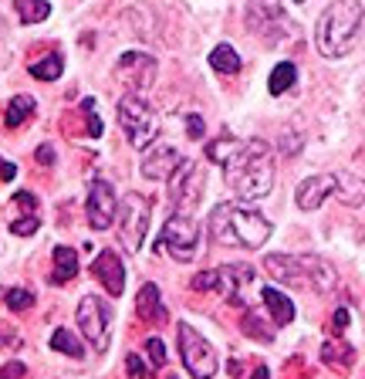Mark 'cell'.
<instances>
[{
  "mask_svg": "<svg viewBox=\"0 0 365 379\" xmlns=\"http://www.w3.org/2000/svg\"><path fill=\"white\" fill-rule=\"evenodd\" d=\"M223 180L227 187L244 200H264L274 190V152L264 139H240V146L233 149V156L223 163Z\"/></svg>",
  "mask_w": 365,
  "mask_h": 379,
  "instance_id": "6da1fadb",
  "label": "cell"
},
{
  "mask_svg": "<svg viewBox=\"0 0 365 379\" xmlns=\"http://www.w3.org/2000/svg\"><path fill=\"white\" fill-rule=\"evenodd\" d=\"M210 237L216 244L257 251V247L268 244L270 220L247 204H220L210 213Z\"/></svg>",
  "mask_w": 365,
  "mask_h": 379,
  "instance_id": "7a4b0ae2",
  "label": "cell"
},
{
  "mask_svg": "<svg viewBox=\"0 0 365 379\" xmlns=\"http://www.w3.org/2000/svg\"><path fill=\"white\" fill-rule=\"evenodd\" d=\"M359 27H362V0H331L325 14L318 18L315 44L325 58H345L359 41Z\"/></svg>",
  "mask_w": 365,
  "mask_h": 379,
  "instance_id": "3957f363",
  "label": "cell"
},
{
  "mask_svg": "<svg viewBox=\"0 0 365 379\" xmlns=\"http://www.w3.org/2000/svg\"><path fill=\"white\" fill-rule=\"evenodd\" d=\"M264 271L274 281L291 284V288H311V291H328L335 284V267L325 258L315 254H268Z\"/></svg>",
  "mask_w": 365,
  "mask_h": 379,
  "instance_id": "277c9868",
  "label": "cell"
},
{
  "mask_svg": "<svg viewBox=\"0 0 365 379\" xmlns=\"http://www.w3.org/2000/svg\"><path fill=\"white\" fill-rule=\"evenodd\" d=\"M118 126L135 149H149L159 135V115L149 109V102L142 95L129 92L118 98Z\"/></svg>",
  "mask_w": 365,
  "mask_h": 379,
  "instance_id": "5b68a950",
  "label": "cell"
},
{
  "mask_svg": "<svg viewBox=\"0 0 365 379\" xmlns=\"http://www.w3.org/2000/svg\"><path fill=\"white\" fill-rule=\"evenodd\" d=\"M156 247L166 251L179 265H190L193 258L200 254V224L193 220V213H173L163 224V234H159Z\"/></svg>",
  "mask_w": 365,
  "mask_h": 379,
  "instance_id": "8992f818",
  "label": "cell"
},
{
  "mask_svg": "<svg viewBox=\"0 0 365 379\" xmlns=\"http://www.w3.org/2000/svg\"><path fill=\"white\" fill-rule=\"evenodd\" d=\"M179 356H183V366L190 369L193 379H213L216 376V352H213V345L190 322L179 325Z\"/></svg>",
  "mask_w": 365,
  "mask_h": 379,
  "instance_id": "52a82bcc",
  "label": "cell"
},
{
  "mask_svg": "<svg viewBox=\"0 0 365 379\" xmlns=\"http://www.w3.org/2000/svg\"><path fill=\"white\" fill-rule=\"evenodd\" d=\"M203 180H207V170L193 159H183L176 173L170 176V204L176 207V213H193L200 197H203Z\"/></svg>",
  "mask_w": 365,
  "mask_h": 379,
  "instance_id": "ba28073f",
  "label": "cell"
},
{
  "mask_svg": "<svg viewBox=\"0 0 365 379\" xmlns=\"http://www.w3.org/2000/svg\"><path fill=\"white\" fill-rule=\"evenodd\" d=\"M149 200L142 193H129L122 200V213H118V241L125 244V251H139L146 241V230H149Z\"/></svg>",
  "mask_w": 365,
  "mask_h": 379,
  "instance_id": "9c48e42d",
  "label": "cell"
},
{
  "mask_svg": "<svg viewBox=\"0 0 365 379\" xmlns=\"http://www.w3.org/2000/svg\"><path fill=\"white\" fill-rule=\"evenodd\" d=\"M78 325H81V335L92 342V349L95 352H105L109 349V319H112V312H109V305L95 298V295H85L81 302H78Z\"/></svg>",
  "mask_w": 365,
  "mask_h": 379,
  "instance_id": "30bf717a",
  "label": "cell"
},
{
  "mask_svg": "<svg viewBox=\"0 0 365 379\" xmlns=\"http://www.w3.org/2000/svg\"><path fill=\"white\" fill-rule=\"evenodd\" d=\"M85 213H88V224L95 230L112 227V220H116V213H118V204H116V187L109 180H92L88 200H85Z\"/></svg>",
  "mask_w": 365,
  "mask_h": 379,
  "instance_id": "8fae6325",
  "label": "cell"
},
{
  "mask_svg": "<svg viewBox=\"0 0 365 379\" xmlns=\"http://www.w3.org/2000/svg\"><path fill=\"white\" fill-rule=\"evenodd\" d=\"M116 78L122 85H129L135 95L146 92L156 81V58L146 51H125L116 65Z\"/></svg>",
  "mask_w": 365,
  "mask_h": 379,
  "instance_id": "7c38bea8",
  "label": "cell"
},
{
  "mask_svg": "<svg viewBox=\"0 0 365 379\" xmlns=\"http://www.w3.org/2000/svg\"><path fill=\"white\" fill-rule=\"evenodd\" d=\"M179 163H183V156H179L170 142H156V146H149L146 156H142V176H146V180H170Z\"/></svg>",
  "mask_w": 365,
  "mask_h": 379,
  "instance_id": "4fadbf2b",
  "label": "cell"
},
{
  "mask_svg": "<svg viewBox=\"0 0 365 379\" xmlns=\"http://www.w3.org/2000/svg\"><path fill=\"white\" fill-rule=\"evenodd\" d=\"M216 271V295H223L230 305H244L240 298V288H247L254 281V267L250 265H223V267H213Z\"/></svg>",
  "mask_w": 365,
  "mask_h": 379,
  "instance_id": "5bb4252c",
  "label": "cell"
},
{
  "mask_svg": "<svg viewBox=\"0 0 365 379\" xmlns=\"http://www.w3.org/2000/svg\"><path fill=\"white\" fill-rule=\"evenodd\" d=\"M92 274L98 278V284L118 298L122 291H125V267H122V258H118L116 251H102L95 261H92Z\"/></svg>",
  "mask_w": 365,
  "mask_h": 379,
  "instance_id": "9a60e30c",
  "label": "cell"
},
{
  "mask_svg": "<svg viewBox=\"0 0 365 379\" xmlns=\"http://www.w3.org/2000/svg\"><path fill=\"white\" fill-rule=\"evenodd\" d=\"M331 193H335V173H318V176H308V180L298 183L294 200H298L301 210H318Z\"/></svg>",
  "mask_w": 365,
  "mask_h": 379,
  "instance_id": "2e32d148",
  "label": "cell"
},
{
  "mask_svg": "<svg viewBox=\"0 0 365 379\" xmlns=\"http://www.w3.org/2000/svg\"><path fill=\"white\" fill-rule=\"evenodd\" d=\"M135 315L149 325H163L166 322V308H163V298H159V288L153 281L139 288V298H135Z\"/></svg>",
  "mask_w": 365,
  "mask_h": 379,
  "instance_id": "e0dca14e",
  "label": "cell"
},
{
  "mask_svg": "<svg viewBox=\"0 0 365 379\" xmlns=\"http://www.w3.org/2000/svg\"><path fill=\"white\" fill-rule=\"evenodd\" d=\"M335 197L345 204V207H362L365 204V180L355 173H335Z\"/></svg>",
  "mask_w": 365,
  "mask_h": 379,
  "instance_id": "ac0fdd59",
  "label": "cell"
},
{
  "mask_svg": "<svg viewBox=\"0 0 365 379\" xmlns=\"http://www.w3.org/2000/svg\"><path fill=\"white\" fill-rule=\"evenodd\" d=\"M261 298H264V308L270 312L274 325H281V328H284V325L294 322V302H291L284 291H277V288H270V284H268Z\"/></svg>",
  "mask_w": 365,
  "mask_h": 379,
  "instance_id": "d6986e66",
  "label": "cell"
},
{
  "mask_svg": "<svg viewBox=\"0 0 365 379\" xmlns=\"http://www.w3.org/2000/svg\"><path fill=\"white\" fill-rule=\"evenodd\" d=\"M75 274H78V251H75V247L58 244V247H55V274H51V281H55V284H68Z\"/></svg>",
  "mask_w": 365,
  "mask_h": 379,
  "instance_id": "ffe728a7",
  "label": "cell"
},
{
  "mask_svg": "<svg viewBox=\"0 0 365 379\" xmlns=\"http://www.w3.org/2000/svg\"><path fill=\"white\" fill-rule=\"evenodd\" d=\"M34 98L31 95H14L11 102H7V112H4V122H7V129H18V126H24L27 119H31V112H34Z\"/></svg>",
  "mask_w": 365,
  "mask_h": 379,
  "instance_id": "44dd1931",
  "label": "cell"
},
{
  "mask_svg": "<svg viewBox=\"0 0 365 379\" xmlns=\"http://www.w3.org/2000/svg\"><path fill=\"white\" fill-rule=\"evenodd\" d=\"M210 65H213V72H220V75H237V72L244 68L240 55L233 51L230 44H216L210 51Z\"/></svg>",
  "mask_w": 365,
  "mask_h": 379,
  "instance_id": "7402d4cb",
  "label": "cell"
},
{
  "mask_svg": "<svg viewBox=\"0 0 365 379\" xmlns=\"http://www.w3.org/2000/svg\"><path fill=\"white\" fill-rule=\"evenodd\" d=\"M51 349H55V352H64V356H75V359L85 356V345H81V339H78L71 328H55V335H51Z\"/></svg>",
  "mask_w": 365,
  "mask_h": 379,
  "instance_id": "603a6c76",
  "label": "cell"
},
{
  "mask_svg": "<svg viewBox=\"0 0 365 379\" xmlns=\"http://www.w3.org/2000/svg\"><path fill=\"white\" fill-rule=\"evenodd\" d=\"M298 81V68L291 65V61H281L274 72H270V81H268V92L270 95H284Z\"/></svg>",
  "mask_w": 365,
  "mask_h": 379,
  "instance_id": "cb8c5ba5",
  "label": "cell"
},
{
  "mask_svg": "<svg viewBox=\"0 0 365 379\" xmlns=\"http://www.w3.org/2000/svg\"><path fill=\"white\" fill-rule=\"evenodd\" d=\"M31 78H41V81H55V78H61V72H64V61H61V55H48L41 58V61H31Z\"/></svg>",
  "mask_w": 365,
  "mask_h": 379,
  "instance_id": "d4e9b609",
  "label": "cell"
},
{
  "mask_svg": "<svg viewBox=\"0 0 365 379\" xmlns=\"http://www.w3.org/2000/svg\"><path fill=\"white\" fill-rule=\"evenodd\" d=\"M14 4H18V14L24 24H41L51 14V4H44V0H14Z\"/></svg>",
  "mask_w": 365,
  "mask_h": 379,
  "instance_id": "484cf974",
  "label": "cell"
},
{
  "mask_svg": "<svg viewBox=\"0 0 365 379\" xmlns=\"http://www.w3.org/2000/svg\"><path fill=\"white\" fill-rule=\"evenodd\" d=\"M322 359L328 366H335V369H348L352 362H355V352L348 349V345H335V342H325V349H322Z\"/></svg>",
  "mask_w": 365,
  "mask_h": 379,
  "instance_id": "4316f807",
  "label": "cell"
},
{
  "mask_svg": "<svg viewBox=\"0 0 365 379\" xmlns=\"http://www.w3.org/2000/svg\"><path fill=\"white\" fill-rule=\"evenodd\" d=\"M4 298H7V308H11V312H24V308L34 305V295L24 291V288H11V291H4Z\"/></svg>",
  "mask_w": 365,
  "mask_h": 379,
  "instance_id": "83f0119b",
  "label": "cell"
},
{
  "mask_svg": "<svg viewBox=\"0 0 365 379\" xmlns=\"http://www.w3.org/2000/svg\"><path fill=\"white\" fill-rule=\"evenodd\" d=\"M244 332H247V335H254V339H261V342L274 339L268 328H264V322H261V315H257V312H247V315H244Z\"/></svg>",
  "mask_w": 365,
  "mask_h": 379,
  "instance_id": "f1b7e54d",
  "label": "cell"
},
{
  "mask_svg": "<svg viewBox=\"0 0 365 379\" xmlns=\"http://www.w3.org/2000/svg\"><path fill=\"white\" fill-rule=\"evenodd\" d=\"M81 112L88 119V139H98L102 135V119L95 112V98H81Z\"/></svg>",
  "mask_w": 365,
  "mask_h": 379,
  "instance_id": "f546056e",
  "label": "cell"
},
{
  "mask_svg": "<svg viewBox=\"0 0 365 379\" xmlns=\"http://www.w3.org/2000/svg\"><path fill=\"white\" fill-rule=\"evenodd\" d=\"M41 227L38 213H31V217H18V220H11V234H18V237H27V234H34Z\"/></svg>",
  "mask_w": 365,
  "mask_h": 379,
  "instance_id": "4dcf8cb0",
  "label": "cell"
},
{
  "mask_svg": "<svg viewBox=\"0 0 365 379\" xmlns=\"http://www.w3.org/2000/svg\"><path fill=\"white\" fill-rule=\"evenodd\" d=\"M146 352H149V359H153L156 366H166V345H163L159 335H153V339L146 342Z\"/></svg>",
  "mask_w": 365,
  "mask_h": 379,
  "instance_id": "1f68e13d",
  "label": "cell"
},
{
  "mask_svg": "<svg viewBox=\"0 0 365 379\" xmlns=\"http://www.w3.org/2000/svg\"><path fill=\"white\" fill-rule=\"evenodd\" d=\"M125 369H129V376L132 379H149V369H146V362L139 359V356H125Z\"/></svg>",
  "mask_w": 365,
  "mask_h": 379,
  "instance_id": "d6a6232c",
  "label": "cell"
},
{
  "mask_svg": "<svg viewBox=\"0 0 365 379\" xmlns=\"http://www.w3.org/2000/svg\"><path fill=\"white\" fill-rule=\"evenodd\" d=\"M186 133H190V139H203V133H207V126H203V119L196 112L186 115Z\"/></svg>",
  "mask_w": 365,
  "mask_h": 379,
  "instance_id": "836d02e7",
  "label": "cell"
},
{
  "mask_svg": "<svg viewBox=\"0 0 365 379\" xmlns=\"http://www.w3.org/2000/svg\"><path fill=\"white\" fill-rule=\"evenodd\" d=\"M0 379H27V369H24L20 362H7V366L0 369Z\"/></svg>",
  "mask_w": 365,
  "mask_h": 379,
  "instance_id": "e575fe53",
  "label": "cell"
},
{
  "mask_svg": "<svg viewBox=\"0 0 365 379\" xmlns=\"http://www.w3.org/2000/svg\"><path fill=\"white\" fill-rule=\"evenodd\" d=\"M14 176H18V166H14L11 159H0V180H4V183H11Z\"/></svg>",
  "mask_w": 365,
  "mask_h": 379,
  "instance_id": "d590c367",
  "label": "cell"
},
{
  "mask_svg": "<svg viewBox=\"0 0 365 379\" xmlns=\"http://www.w3.org/2000/svg\"><path fill=\"white\" fill-rule=\"evenodd\" d=\"M345 325H348V308H338L335 312V332H345Z\"/></svg>",
  "mask_w": 365,
  "mask_h": 379,
  "instance_id": "8d00e7d4",
  "label": "cell"
},
{
  "mask_svg": "<svg viewBox=\"0 0 365 379\" xmlns=\"http://www.w3.org/2000/svg\"><path fill=\"white\" fill-rule=\"evenodd\" d=\"M38 159L44 163V166H51V163H55V149H51V146H41V149H38Z\"/></svg>",
  "mask_w": 365,
  "mask_h": 379,
  "instance_id": "74e56055",
  "label": "cell"
},
{
  "mask_svg": "<svg viewBox=\"0 0 365 379\" xmlns=\"http://www.w3.org/2000/svg\"><path fill=\"white\" fill-rule=\"evenodd\" d=\"M250 379H270V369L268 366H257V369H254V376Z\"/></svg>",
  "mask_w": 365,
  "mask_h": 379,
  "instance_id": "f35d334b",
  "label": "cell"
},
{
  "mask_svg": "<svg viewBox=\"0 0 365 379\" xmlns=\"http://www.w3.org/2000/svg\"><path fill=\"white\" fill-rule=\"evenodd\" d=\"M294 4H305V0H294Z\"/></svg>",
  "mask_w": 365,
  "mask_h": 379,
  "instance_id": "ab89813d",
  "label": "cell"
},
{
  "mask_svg": "<svg viewBox=\"0 0 365 379\" xmlns=\"http://www.w3.org/2000/svg\"><path fill=\"white\" fill-rule=\"evenodd\" d=\"M170 379H176V376H170Z\"/></svg>",
  "mask_w": 365,
  "mask_h": 379,
  "instance_id": "60d3db41",
  "label": "cell"
}]
</instances>
